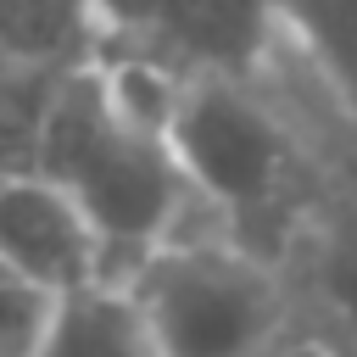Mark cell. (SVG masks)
I'll return each instance as SVG.
<instances>
[{"mask_svg":"<svg viewBox=\"0 0 357 357\" xmlns=\"http://www.w3.org/2000/svg\"><path fill=\"white\" fill-rule=\"evenodd\" d=\"M6 6V67L67 73L100 56L95 0H0Z\"/></svg>","mask_w":357,"mask_h":357,"instance_id":"7","label":"cell"},{"mask_svg":"<svg viewBox=\"0 0 357 357\" xmlns=\"http://www.w3.org/2000/svg\"><path fill=\"white\" fill-rule=\"evenodd\" d=\"M100 56L139 61L173 84L257 78L284 39L279 0H95Z\"/></svg>","mask_w":357,"mask_h":357,"instance_id":"4","label":"cell"},{"mask_svg":"<svg viewBox=\"0 0 357 357\" xmlns=\"http://www.w3.org/2000/svg\"><path fill=\"white\" fill-rule=\"evenodd\" d=\"M307 284H312V301H318L324 324L357 357V212H346V218L318 229L312 262H307Z\"/></svg>","mask_w":357,"mask_h":357,"instance_id":"9","label":"cell"},{"mask_svg":"<svg viewBox=\"0 0 357 357\" xmlns=\"http://www.w3.org/2000/svg\"><path fill=\"white\" fill-rule=\"evenodd\" d=\"M167 357H273L290 296L268 251L229 234H184L123 279Z\"/></svg>","mask_w":357,"mask_h":357,"instance_id":"3","label":"cell"},{"mask_svg":"<svg viewBox=\"0 0 357 357\" xmlns=\"http://www.w3.org/2000/svg\"><path fill=\"white\" fill-rule=\"evenodd\" d=\"M56 307H61V296H50L17 273H0V357H39L50 340Z\"/></svg>","mask_w":357,"mask_h":357,"instance_id":"10","label":"cell"},{"mask_svg":"<svg viewBox=\"0 0 357 357\" xmlns=\"http://www.w3.org/2000/svg\"><path fill=\"white\" fill-rule=\"evenodd\" d=\"M284 39L324 73V84L357 117V0H279Z\"/></svg>","mask_w":357,"mask_h":357,"instance_id":"8","label":"cell"},{"mask_svg":"<svg viewBox=\"0 0 357 357\" xmlns=\"http://www.w3.org/2000/svg\"><path fill=\"white\" fill-rule=\"evenodd\" d=\"M173 89V78L117 56L67 67L45 95L28 151L11 162V173H45L84 201L112 240L123 279L151 251L184 240V223L206 212L167 139Z\"/></svg>","mask_w":357,"mask_h":357,"instance_id":"1","label":"cell"},{"mask_svg":"<svg viewBox=\"0 0 357 357\" xmlns=\"http://www.w3.org/2000/svg\"><path fill=\"white\" fill-rule=\"evenodd\" d=\"M251 84L257 78L178 84L167 100V139L212 229L251 251H273L296 218V139Z\"/></svg>","mask_w":357,"mask_h":357,"instance_id":"2","label":"cell"},{"mask_svg":"<svg viewBox=\"0 0 357 357\" xmlns=\"http://www.w3.org/2000/svg\"><path fill=\"white\" fill-rule=\"evenodd\" d=\"M0 257H6V273L28 279L50 296H78L89 284L123 279L100 223L84 212V201L73 190H61L45 173H11L6 178Z\"/></svg>","mask_w":357,"mask_h":357,"instance_id":"5","label":"cell"},{"mask_svg":"<svg viewBox=\"0 0 357 357\" xmlns=\"http://www.w3.org/2000/svg\"><path fill=\"white\" fill-rule=\"evenodd\" d=\"M39 357H167V351L145 324L134 290L123 279H106L78 296H61Z\"/></svg>","mask_w":357,"mask_h":357,"instance_id":"6","label":"cell"}]
</instances>
